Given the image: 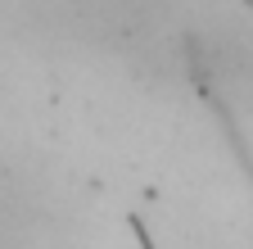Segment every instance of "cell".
Returning <instances> with one entry per match:
<instances>
[{"instance_id": "obj_1", "label": "cell", "mask_w": 253, "mask_h": 249, "mask_svg": "<svg viewBox=\"0 0 253 249\" xmlns=\"http://www.w3.org/2000/svg\"><path fill=\"white\" fill-rule=\"evenodd\" d=\"M126 222H131V231H136V245H140V249H154V240H149V231H145V222H140L136 213L126 217Z\"/></svg>"}, {"instance_id": "obj_2", "label": "cell", "mask_w": 253, "mask_h": 249, "mask_svg": "<svg viewBox=\"0 0 253 249\" xmlns=\"http://www.w3.org/2000/svg\"><path fill=\"white\" fill-rule=\"evenodd\" d=\"M244 5H249V9H253V0H244Z\"/></svg>"}]
</instances>
